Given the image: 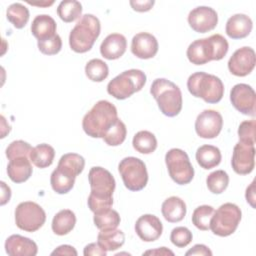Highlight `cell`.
<instances>
[{
	"mask_svg": "<svg viewBox=\"0 0 256 256\" xmlns=\"http://www.w3.org/2000/svg\"><path fill=\"white\" fill-rule=\"evenodd\" d=\"M253 27L252 20L245 14H234L226 22L225 32L231 39H242L247 37Z\"/></svg>",
	"mask_w": 256,
	"mask_h": 256,
	"instance_id": "cell-22",
	"label": "cell"
},
{
	"mask_svg": "<svg viewBox=\"0 0 256 256\" xmlns=\"http://www.w3.org/2000/svg\"><path fill=\"white\" fill-rule=\"evenodd\" d=\"M57 14L62 21L66 23L73 22L81 16L82 5L76 0L61 1L57 7Z\"/></svg>",
	"mask_w": 256,
	"mask_h": 256,
	"instance_id": "cell-33",
	"label": "cell"
},
{
	"mask_svg": "<svg viewBox=\"0 0 256 256\" xmlns=\"http://www.w3.org/2000/svg\"><path fill=\"white\" fill-rule=\"evenodd\" d=\"M5 251L10 256H35L38 247L30 238L13 234L5 241Z\"/></svg>",
	"mask_w": 256,
	"mask_h": 256,
	"instance_id": "cell-19",
	"label": "cell"
},
{
	"mask_svg": "<svg viewBox=\"0 0 256 256\" xmlns=\"http://www.w3.org/2000/svg\"><path fill=\"white\" fill-rule=\"evenodd\" d=\"M206 184L211 193L221 194L228 187L229 176L224 170H216L207 176Z\"/></svg>",
	"mask_w": 256,
	"mask_h": 256,
	"instance_id": "cell-37",
	"label": "cell"
},
{
	"mask_svg": "<svg viewBox=\"0 0 256 256\" xmlns=\"http://www.w3.org/2000/svg\"><path fill=\"white\" fill-rule=\"evenodd\" d=\"M101 25L99 19L92 14L80 17L69 35L70 48L76 53L89 51L100 35Z\"/></svg>",
	"mask_w": 256,
	"mask_h": 256,
	"instance_id": "cell-5",
	"label": "cell"
},
{
	"mask_svg": "<svg viewBox=\"0 0 256 256\" xmlns=\"http://www.w3.org/2000/svg\"><path fill=\"white\" fill-rule=\"evenodd\" d=\"M133 148L142 154H151L157 148V139L155 135L147 130L137 132L132 140Z\"/></svg>",
	"mask_w": 256,
	"mask_h": 256,
	"instance_id": "cell-30",
	"label": "cell"
},
{
	"mask_svg": "<svg viewBox=\"0 0 256 256\" xmlns=\"http://www.w3.org/2000/svg\"><path fill=\"white\" fill-rule=\"evenodd\" d=\"M255 135H256V121L245 120L240 123L238 127V137L239 142L254 145L255 144Z\"/></svg>",
	"mask_w": 256,
	"mask_h": 256,
	"instance_id": "cell-39",
	"label": "cell"
},
{
	"mask_svg": "<svg viewBox=\"0 0 256 256\" xmlns=\"http://www.w3.org/2000/svg\"><path fill=\"white\" fill-rule=\"evenodd\" d=\"M1 188H2V195H1V205H5L7 202H9L11 197V189L9 186L6 185L5 182L1 181Z\"/></svg>",
	"mask_w": 256,
	"mask_h": 256,
	"instance_id": "cell-48",
	"label": "cell"
},
{
	"mask_svg": "<svg viewBox=\"0 0 256 256\" xmlns=\"http://www.w3.org/2000/svg\"><path fill=\"white\" fill-rule=\"evenodd\" d=\"M186 204L184 200L177 196L167 198L161 206V212L166 221L170 223L180 222L186 215Z\"/></svg>",
	"mask_w": 256,
	"mask_h": 256,
	"instance_id": "cell-23",
	"label": "cell"
},
{
	"mask_svg": "<svg viewBox=\"0 0 256 256\" xmlns=\"http://www.w3.org/2000/svg\"><path fill=\"white\" fill-rule=\"evenodd\" d=\"M192 232L183 226L174 228L170 234V240L173 245L178 248H184L192 241Z\"/></svg>",
	"mask_w": 256,
	"mask_h": 256,
	"instance_id": "cell-40",
	"label": "cell"
},
{
	"mask_svg": "<svg viewBox=\"0 0 256 256\" xmlns=\"http://www.w3.org/2000/svg\"><path fill=\"white\" fill-rule=\"evenodd\" d=\"M127 129L125 124L118 118L103 136L104 142L109 146H119L126 138Z\"/></svg>",
	"mask_w": 256,
	"mask_h": 256,
	"instance_id": "cell-36",
	"label": "cell"
},
{
	"mask_svg": "<svg viewBox=\"0 0 256 256\" xmlns=\"http://www.w3.org/2000/svg\"><path fill=\"white\" fill-rule=\"evenodd\" d=\"M28 4L30 5H33V6H43V7H46V6H50L54 3V1H50V2H30V1H27Z\"/></svg>",
	"mask_w": 256,
	"mask_h": 256,
	"instance_id": "cell-50",
	"label": "cell"
},
{
	"mask_svg": "<svg viewBox=\"0 0 256 256\" xmlns=\"http://www.w3.org/2000/svg\"><path fill=\"white\" fill-rule=\"evenodd\" d=\"M33 147L31 145L23 140H16L11 142L8 147L6 148L5 154L8 160L13 159L15 157L19 156H28L30 157V152Z\"/></svg>",
	"mask_w": 256,
	"mask_h": 256,
	"instance_id": "cell-41",
	"label": "cell"
},
{
	"mask_svg": "<svg viewBox=\"0 0 256 256\" xmlns=\"http://www.w3.org/2000/svg\"><path fill=\"white\" fill-rule=\"evenodd\" d=\"M145 83L146 75L142 70L130 69L113 78L107 85V92L118 100H124L140 91Z\"/></svg>",
	"mask_w": 256,
	"mask_h": 256,
	"instance_id": "cell-7",
	"label": "cell"
},
{
	"mask_svg": "<svg viewBox=\"0 0 256 256\" xmlns=\"http://www.w3.org/2000/svg\"><path fill=\"white\" fill-rule=\"evenodd\" d=\"M165 163L171 179L179 185L190 183L194 177V168L185 151L179 148L170 149L165 155Z\"/></svg>",
	"mask_w": 256,
	"mask_h": 256,
	"instance_id": "cell-10",
	"label": "cell"
},
{
	"mask_svg": "<svg viewBox=\"0 0 256 256\" xmlns=\"http://www.w3.org/2000/svg\"><path fill=\"white\" fill-rule=\"evenodd\" d=\"M76 249L71 245H61L57 247L54 251L51 252V255H68V256H77Z\"/></svg>",
	"mask_w": 256,
	"mask_h": 256,
	"instance_id": "cell-46",
	"label": "cell"
},
{
	"mask_svg": "<svg viewBox=\"0 0 256 256\" xmlns=\"http://www.w3.org/2000/svg\"><path fill=\"white\" fill-rule=\"evenodd\" d=\"M230 101L240 113L252 117L256 115V94L250 85L244 83L234 85L230 91Z\"/></svg>",
	"mask_w": 256,
	"mask_h": 256,
	"instance_id": "cell-12",
	"label": "cell"
},
{
	"mask_svg": "<svg viewBox=\"0 0 256 256\" xmlns=\"http://www.w3.org/2000/svg\"><path fill=\"white\" fill-rule=\"evenodd\" d=\"M135 232L141 240L145 242H153L161 236L163 225L157 216L153 214H144L137 219L135 223Z\"/></svg>",
	"mask_w": 256,
	"mask_h": 256,
	"instance_id": "cell-17",
	"label": "cell"
},
{
	"mask_svg": "<svg viewBox=\"0 0 256 256\" xmlns=\"http://www.w3.org/2000/svg\"><path fill=\"white\" fill-rule=\"evenodd\" d=\"M91 192L87 204L93 213L111 208L116 182L113 175L102 167H92L88 173Z\"/></svg>",
	"mask_w": 256,
	"mask_h": 256,
	"instance_id": "cell-1",
	"label": "cell"
},
{
	"mask_svg": "<svg viewBox=\"0 0 256 256\" xmlns=\"http://www.w3.org/2000/svg\"><path fill=\"white\" fill-rule=\"evenodd\" d=\"M195 157L200 167L206 170L218 166L222 159V155L219 148L208 144L200 146L196 151Z\"/></svg>",
	"mask_w": 256,
	"mask_h": 256,
	"instance_id": "cell-25",
	"label": "cell"
},
{
	"mask_svg": "<svg viewBox=\"0 0 256 256\" xmlns=\"http://www.w3.org/2000/svg\"><path fill=\"white\" fill-rule=\"evenodd\" d=\"M97 242L106 250L114 251L123 246L125 242V235L119 229L100 230L97 236Z\"/></svg>",
	"mask_w": 256,
	"mask_h": 256,
	"instance_id": "cell-28",
	"label": "cell"
},
{
	"mask_svg": "<svg viewBox=\"0 0 256 256\" xmlns=\"http://www.w3.org/2000/svg\"><path fill=\"white\" fill-rule=\"evenodd\" d=\"M189 26L197 33H206L213 30L218 23L217 12L208 6H199L188 14Z\"/></svg>",
	"mask_w": 256,
	"mask_h": 256,
	"instance_id": "cell-15",
	"label": "cell"
},
{
	"mask_svg": "<svg viewBox=\"0 0 256 256\" xmlns=\"http://www.w3.org/2000/svg\"><path fill=\"white\" fill-rule=\"evenodd\" d=\"M143 255H174V253L166 247H160L155 250H148L144 252Z\"/></svg>",
	"mask_w": 256,
	"mask_h": 256,
	"instance_id": "cell-49",
	"label": "cell"
},
{
	"mask_svg": "<svg viewBox=\"0 0 256 256\" xmlns=\"http://www.w3.org/2000/svg\"><path fill=\"white\" fill-rule=\"evenodd\" d=\"M37 45L41 53L45 55H55L59 53L62 48V40L61 37L56 34L51 38L45 40H38Z\"/></svg>",
	"mask_w": 256,
	"mask_h": 256,
	"instance_id": "cell-42",
	"label": "cell"
},
{
	"mask_svg": "<svg viewBox=\"0 0 256 256\" xmlns=\"http://www.w3.org/2000/svg\"><path fill=\"white\" fill-rule=\"evenodd\" d=\"M76 224V216L70 209L60 210L55 214L52 220V231L59 236H63L71 232Z\"/></svg>",
	"mask_w": 256,
	"mask_h": 256,
	"instance_id": "cell-26",
	"label": "cell"
},
{
	"mask_svg": "<svg viewBox=\"0 0 256 256\" xmlns=\"http://www.w3.org/2000/svg\"><path fill=\"white\" fill-rule=\"evenodd\" d=\"M83 254L85 256H106L107 251L97 242L86 245Z\"/></svg>",
	"mask_w": 256,
	"mask_h": 256,
	"instance_id": "cell-43",
	"label": "cell"
},
{
	"mask_svg": "<svg viewBox=\"0 0 256 256\" xmlns=\"http://www.w3.org/2000/svg\"><path fill=\"white\" fill-rule=\"evenodd\" d=\"M241 216V210L236 204L224 203L216 211L214 210L210 220V229L217 236H229L236 231Z\"/></svg>",
	"mask_w": 256,
	"mask_h": 256,
	"instance_id": "cell-8",
	"label": "cell"
},
{
	"mask_svg": "<svg viewBox=\"0 0 256 256\" xmlns=\"http://www.w3.org/2000/svg\"><path fill=\"white\" fill-rule=\"evenodd\" d=\"M231 165L234 172L239 175L251 173L255 166L254 145H249L242 142L235 144L232 153Z\"/></svg>",
	"mask_w": 256,
	"mask_h": 256,
	"instance_id": "cell-14",
	"label": "cell"
},
{
	"mask_svg": "<svg viewBox=\"0 0 256 256\" xmlns=\"http://www.w3.org/2000/svg\"><path fill=\"white\" fill-rule=\"evenodd\" d=\"M85 160L77 153H66L59 159L57 167L63 171L77 177L84 169Z\"/></svg>",
	"mask_w": 256,
	"mask_h": 256,
	"instance_id": "cell-31",
	"label": "cell"
},
{
	"mask_svg": "<svg viewBox=\"0 0 256 256\" xmlns=\"http://www.w3.org/2000/svg\"><path fill=\"white\" fill-rule=\"evenodd\" d=\"M45 221V211L35 202H21L15 209V224L21 230L35 232L44 225Z\"/></svg>",
	"mask_w": 256,
	"mask_h": 256,
	"instance_id": "cell-11",
	"label": "cell"
},
{
	"mask_svg": "<svg viewBox=\"0 0 256 256\" xmlns=\"http://www.w3.org/2000/svg\"><path fill=\"white\" fill-rule=\"evenodd\" d=\"M127 48V40L120 33L109 34L100 45V53L107 60H115L123 56Z\"/></svg>",
	"mask_w": 256,
	"mask_h": 256,
	"instance_id": "cell-20",
	"label": "cell"
},
{
	"mask_svg": "<svg viewBox=\"0 0 256 256\" xmlns=\"http://www.w3.org/2000/svg\"><path fill=\"white\" fill-rule=\"evenodd\" d=\"M187 88L192 96L201 98L210 104L218 103L224 95V85L221 79L202 71L189 76Z\"/></svg>",
	"mask_w": 256,
	"mask_h": 256,
	"instance_id": "cell-6",
	"label": "cell"
},
{
	"mask_svg": "<svg viewBox=\"0 0 256 256\" xmlns=\"http://www.w3.org/2000/svg\"><path fill=\"white\" fill-rule=\"evenodd\" d=\"M223 127L222 115L213 109L202 111L196 118L195 131L204 139H213L219 135Z\"/></svg>",
	"mask_w": 256,
	"mask_h": 256,
	"instance_id": "cell-13",
	"label": "cell"
},
{
	"mask_svg": "<svg viewBox=\"0 0 256 256\" xmlns=\"http://www.w3.org/2000/svg\"><path fill=\"white\" fill-rule=\"evenodd\" d=\"M245 197H246L247 202H248L253 208H255V181H254V180L252 181V183L250 184V186L247 187Z\"/></svg>",
	"mask_w": 256,
	"mask_h": 256,
	"instance_id": "cell-47",
	"label": "cell"
},
{
	"mask_svg": "<svg viewBox=\"0 0 256 256\" xmlns=\"http://www.w3.org/2000/svg\"><path fill=\"white\" fill-rule=\"evenodd\" d=\"M129 3L134 11L147 12L153 7L155 2L153 0H131Z\"/></svg>",
	"mask_w": 256,
	"mask_h": 256,
	"instance_id": "cell-44",
	"label": "cell"
},
{
	"mask_svg": "<svg viewBox=\"0 0 256 256\" xmlns=\"http://www.w3.org/2000/svg\"><path fill=\"white\" fill-rule=\"evenodd\" d=\"M229 49L227 40L220 34H213L208 38L197 39L187 48V58L195 65H203L212 60H221Z\"/></svg>",
	"mask_w": 256,
	"mask_h": 256,
	"instance_id": "cell-3",
	"label": "cell"
},
{
	"mask_svg": "<svg viewBox=\"0 0 256 256\" xmlns=\"http://www.w3.org/2000/svg\"><path fill=\"white\" fill-rule=\"evenodd\" d=\"M117 119L116 107L107 100H100L84 115L82 128L92 138H103Z\"/></svg>",
	"mask_w": 256,
	"mask_h": 256,
	"instance_id": "cell-2",
	"label": "cell"
},
{
	"mask_svg": "<svg viewBox=\"0 0 256 256\" xmlns=\"http://www.w3.org/2000/svg\"><path fill=\"white\" fill-rule=\"evenodd\" d=\"M118 170L125 187L130 191L142 190L148 182V173L145 163L136 157L130 156L123 158Z\"/></svg>",
	"mask_w": 256,
	"mask_h": 256,
	"instance_id": "cell-9",
	"label": "cell"
},
{
	"mask_svg": "<svg viewBox=\"0 0 256 256\" xmlns=\"http://www.w3.org/2000/svg\"><path fill=\"white\" fill-rule=\"evenodd\" d=\"M150 93L165 116L175 117L180 113L182 93L175 83L165 78H157L151 84Z\"/></svg>",
	"mask_w": 256,
	"mask_h": 256,
	"instance_id": "cell-4",
	"label": "cell"
},
{
	"mask_svg": "<svg viewBox=\"0 0 256 256\" xmlns=\"http://www.w3.org/2000/svg\"><path fill=\"white\" fill-rule=\"evenodd\" d=\"M186 256L189 255H200V256H211L212 251L204 244H196L190 250L185 253Z\"/></svg>",
	"mask_w": 256,
	"mask_h": 256,
	"instance_id": "cell-45",
	"label": "cell"
},
{
	"mask_svg": "<svg viewBox=\"0 0 256 256\" xmlns=\"http://www.w3.org/2000/svg\"><path fill=\"white\" fill-rule=\"evenodd\" d=\"M55 150L54 148L46 143L39 144L32 148L30 152L31 162L38 168H47L49 167L54 160Z\"/></svg>",
	"mask_w": 256,
	"mask_h": 256,
	"instance_id": "cell-27",
	"label": "cell"
},
{
	"mask_svg": "<svg viewBox=\"0 0 256 256\" xmlns=\"http://www.w3.org/2000/svg\"><path fill=\"white\" fill-rule=\"evenodd\" d=\"M32 165L30 157L19 156L9 160L7 165V174L14 183H23L32 175Z\"/></svg>",
	"mask_w": 256,
	"mask_h": 256,
	"instance_id": "cell-21",
	"label": "cell"
},
{
	"mask_svg": "<svg viewBox=\"0 0 256 256\" xmlns=\"http://www.w3.org/2000/svg\"><path fill=\"white\" fill-rule=\"evenodd\" d=\"M75 178L73 175L61 170L60 168H56L53 170L50 176V184L52 189L58 194H66L68 193L74 186Z\"/></svg>",
	"mask_w": 256,
	"mask_h": 256,
	"instance_id": "cell-29",
	"label": "cell"
},
{
	"mask_svg": "<svg viewBox=\"0 0 256 256\" xmlns=\"http://www.w3.org/2000/svg\"><path fill=\"white\" fill-rule=\"evenodd\" d=\"M158 41L154 35L140 32L134 35L131 42V52L140 59L153 58L158 52Z\"/></svg>",
	"mask_w": 256,
	"mask_h": 256,
	"instance_id": "cell-18",
	"label": "cell"
},
{
	"mask_svg": "<svg viewBox=\"0 0 256 256\" xmlns=\"http://www.w3.org/2000/svg\"><path fill=\"white\" fill-rule=\"evenodd\" d=\"M256 64L255 52L251 47L237 49L228 61L229 71L238 77L247 76L252 72Z\"/></svg>",
	"mask_w": 256,
	"mask_h": 256,
	"instance_id": "cell-16",
	"label": "cell"
},
{
	"mask_svg": "<svg viewBox=\"0 0 256 256\" xmlns=\"http://www.w3.org/2000/svg\"><path fill=\"white\" fill-rule=\"evenodd\" d=\"M56 22L46 14L37 15L31 24V32L37 40H45L56 35Z\"/></svg>",
	"mask_w": 256,
	"mask_h": 256,
	"instance_id": "cell-24",
	"label": "cell"
},
{
	"mask_svg": "<svg viewBox=\"0 0 256 256\" xmlns=\"http://www.w3.org/2000/svg\"><path fill=\"white\" fill-rule=\"evenodd\" d=\"M214 213V208L210 205L198 206L192 214V223L196 228L202 231L210 229V220Z\"/></svg>",
	"mask_w": 256,
	"mask_h": 256,
	"instance_id": "cell-38",
	"label": "cell"
},
{
	"mask_svg": "<svg viewBox=\"0 0 256 256\" xmlns=\"http://www.w3.org/2000/svg\"><path fill=\"white\" fill-rule=\"evenodd\" d=\"M86 76L93 82H102L109 74L107 64L101 59H91L85 66Z\"/></svg>",
	"mask_w": 256,
	"mask_h": 256,
	"instance_id": "cell-35",
	"label": "cell"
},
{
	"mask_svg": "<svg viewBox=\"0 0 256 256\" xmlns=\"http://www.w3.org/2000/svg\"><path fill=\"white\" fill-rule=\"evenodd\" d=\"M93 221L99 230L115 229L120 224V215L117 211L108 208L94 213Z\"/></svg>",
	"mask_w": 256,
	"mask_h": 256,
	"instance_id": "cell-32",
	"label": "cell"
},
{
	"mask_svg": "<svg viewBox=\"0 0 256 256\" xmlns=\"http://www.w3.org/2000/svg\"><path fill=\"white\" fill-rule=\"evenodd\" d=\"M29 10L21 3H13L6 10V17L17 29H22L29 20Z\"/></svg>",
	"mask_w": 256,
	"mask_h": 256,
	"instance_id": "cell-34",
	"label": "cell"
}]
</instances>
